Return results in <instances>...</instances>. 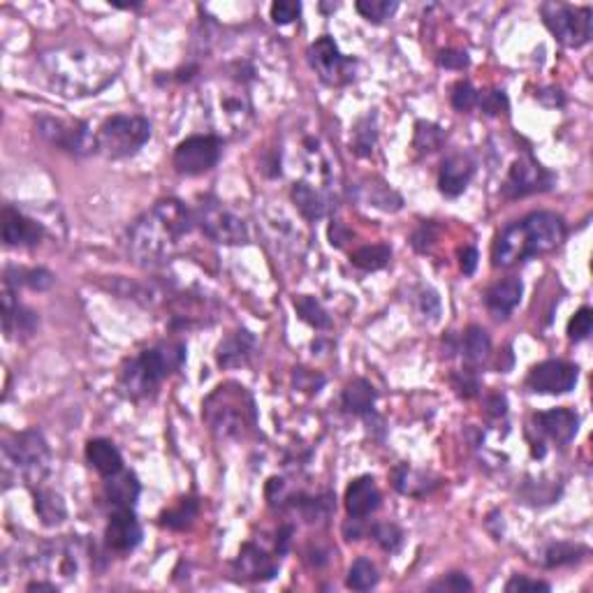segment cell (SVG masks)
Returning a JSON list of instances; mask_svg holds the SVG:
<instances>
[{
	"mask_svg": "<svg viewBox=\"0 0 593 593\" xmlns=\"http://www.w3.org/2000/svg\"><path fill=\"white\" fill-rule=\"evenodd\" d=\"M40 67L49 86L63 98H86L109 86L124 70V58L103 44L67 42L47 49Z\"/></svg>",
	"mask_w": 593,
	"mask_h": 593,
	"instance_id": "6da1fadb",
	"label": "cell"
},
{
	"mask_svg": "<svg viewBox=\"0 0 593 593\" xmlns=\"http://www.w3.org/2000/svg\"><path fill=\"white\" fill-rule=\"evenodd\" d=\"M195 227V216L179 200H161L128 230V253L142 267L170 262Z\"/></svg>",
	"mask_w": 593,
	"mask_h": 593,
	"instance_id": "7a4b0ae2",
	"label": "cell"
},
{
	"mask_svg": "<svg viewBox=\"0 0 593 593\" xmlns=\"http://www.w3.org/2000/svg\"><path fill=\"white\" fill-rule=\"evenodd\" d=\"M566 239V222L552 212L529 213L527 218L508 225L494 246L496 267H515L536 255H545L561 246Z\"/></svg>",
	"mask_w": 593,
	"mask_h": 593,
	"instance_id": "3957f363",
	"label": "cell"
},
{
	"mask_svg": "<svg viewBox=\"0 0 593 593\" xmlns=\"http://www.w3.org/2000/svg\"><path fill=\"white\" fill-rule=\"evenodd\" d=\"M186 360V343L181 341H163L158 346L149 348L134 360H128L121 369L119 387L121 392L133 401L151 399L165 378L179 371Z\"/></svg>",
	"mask_w": 593,
	"mask_h": 593,
	"instance_id": "277c9868",
	"label": "cell"
},
{
	"mask_svg": "<svg viewBox=\"0 0 593 593\" xmlns=\"http://www.w3.org/2000/svg\"><path fill=\"white\" fill-rule=\"evenodd\" d=\"M202 418L209 424L213 436L225 440L243 439L258 424L253 397L248 394L246 387L237 382H225L216 387L204 401Z\"/></svg>",
	"mask_w": 593,
	"mask_h": 593,
	"instance_id": "5b68a950",
	"label": "cell"
},
{
	"mask_svg": "<svg viewBox=\"0 0 593 593\" xmlns=\"http://www.w3.org/2000/svg\"><path fill=\"white\" fill-rule=\"evenodd\" d=\"M202 94L209 121L218 133L225 137H243L253 128V103L239 79H216Z\"/></svg>",
	"mask_w": 593,
	"mask_h": 593,
	"instance_id": "8992f818",
	"label": "cell"
},
{
	"mask_svg": "<svg viewBox=\"0 0 593 593\" xmlns=\"http://www.w3.org/2000/svg\"><path fill=\"white\" fill-rule=\"evenodd\" d=\"M52 470V450L37 429L15 433L3 445V478L10 485L24 482L28 487H42Z\"/></svg>",
	"mask_w": 593,
	"mask_h": 593,
	"instance_id": "52a82bcc",
	"label": "cell"
},
{
	"mask_svg": "<svg viewBox=\"0 0 593 593\" xmlns=\"http://www.w3.org/2000/svg\"><path fill=\"white\" fill-rule=\"evenodd\" d=\"M95 137H98V153L109 161H121L137 153L151 140V124L144 116L119 114L104 121Z\"/></svg>",
	"mask_w": 593,
	"mask_h": 593,
	"instance_id": "ba28073f",
	"label": "cell"
},
{
	"mask_svg": "<svg viewBox=\"0 0 593 593\" xmlns=\"http://www.w3.org/2000/svg\"><path fill=\"white\" fill-rule=\"evenodd\" d=\"M193 216L202 227V232L212 242L225 243V246H239L248 242V230L242 218L230 212L216 197H202Z\"/></svg>",
	"mask_w": 593,
	"mask_h": 593,
	"instance_id": "9c48e42d",
	"label": "cell"
},
{
	"mask_svg": "<svg viewBox=\"0 0 593 593\" xmlns=\"http://www.w3.org/2000/svg\"><path fill=\"white\" fill-rule=\"evenodd\" d=\"M545 26L566 47H584L591 40V7H570L563 3H545L540 7Z\"/></svg>",
	"mask_w": 593,
	"mask_h": 593,
	"instance_id": "30bf717a",
	"label": "cell"
},
{
	"mask_svg": "<svg viewBox=\"0 0 593 593\" xmlns=\"http://www.w3.org/2000/svg\"><path fill=\"white\" fill-rule=\"evenodd\" d=\"M35 128L42 140H47L49 144L61 151H67V153L88 155L98 151V137L91 133V128L84 121H63L52 119V116H40Z\"/></svg>",
	"mask_w": 593,
	"mask_h": 593,
	"instance_id": "8fae6325",
	"label": "cell"
},
{
	"mask_svg": "<svg viewBox=\"0 0 593 593\" xmlns=\"http://www.w3.org/2000/svg\"><path fill=\"white\" fill-rule=\"evenodd\" d=\"M222 155V140L218 134H195L181 142L174 151V167L183 176H200L213 170Z\"/></svg>",
	"mask_w": 593,
	"mask_h": 593,
	"instance_id": "7c38bea8",
	"label": "cell"
},
{
	"mask_svg": "<svg viewBox=\"0 0 593 593\" xmlns=\"http://www.w3.org/2000/svg\"><path fill=\"white\" fill-rule=\"evenodd\" d=\"M311 67L327 86H346L355 79V61L339 52L336 42L330 35L315 40L306 52Z\"/></svg>",
	"mask_w": 593,
	"mask_h": 593,
	"instance_id": "4fadbf2b",
	"label": "cell"
},
{
	"mask_svg": "<svg viewBox=\"0 0 593 593\" xmlns=\"http://www.w3.org/2000/svg\"><path fill=\"white\" fill-rule=\"evenodd\" d=\"M579 371L575 364H568L561 360L542 361L531 369L527 378V385L531 392L540 394H566L578 385Z\"/></svg>",
	"mask_w": 593,
	"mask_h": 593,
	"instance_id": "5bb4252c",
	"label": "cell"
},
{
	"mask_svg": "<svg viewBox=\"0 0 593 593\" xmlns=\"http://www.w3.org/2000/svg\"><path fill=\"white\" fill-rule=\"evenodd\" d=\"M552 174L540 163L533 161L531 155H521L519 161H515V165L508 172L503 193L508 197H524L538 191H547V188L552 186Z\"/></svg>",
	"mask_w": 593,
	"mask_h": 593,
	"instance_id": "9a60e30c",
	"label": "cell"
},
{
	"mask_svg": "<svg viewBox=\"0 0 593 593\" xmlns=\"http://www.w3.org/2000/svg\"><path fill=\"white\" fill-rule=\"evenodd\" d=\"M142 542L140 519L133 510H114L109 517V524L104 529V545L116 554L133 552L134 547Z\"/></svg>",
	"mask_w": 593,
	"mask_h": 593,
	"instance_id": "2e32d148",
	"label": "cell"
},
{
	"mask_svg": "<svg viewBox=\"0 0 593 593\" xmlns=\"http://www.w3.org/2000/svg\"><path fill=\"white\" fill-rule=\"evenodd\" d=\"M44 237V227L16 209H3V242L10 248L37 246Z\"/></svg>",
	"mask_w": 593,
	"mask_h": 593,
	"instance_id": "e0dca14e",
	"label": "cell"
},
{
	"mask_svg": "<svg viewBox=\"0 0 593 593\" xmlns=\"http://www.w3.org/2000/svg\"><path fill=\"white\" fill-rule=\"evenodd\" d=\"M37 325H40V321H37L35 311L19 304L16 290L5 288V292H3V327H5L7 339H28L35 334Z\"/></svg>",
	"mask_w": 593,
	"mask_h": 593,
	"instance_id": "ac0fdd59",
	"label": "cell"
},
{
	"mask_svg": "<svg viewBox=\"0 0 593 593\" xmlns=\"http://www.w3.org/2000/svg\"><path fill=\"white\" fill-rule=\"evenodd\" d=\"M234 570H237L239 578L248 579V582H267L279 573V561L269 557L258 545L248 542V545L242 547V552L234 561Z\"/></svg>",
	"mask_w": 593,
	"mask_h": 593,
	"instance_id": "d6986e66",
	"label": "cell"
},
{
	"mask_svg": "<svg viewBox=\"0 0 593 593\" xmlns=\"http://www.w3.org/2000/svg\"><path fill=\"white\" fill-rule=\"evenodd\" d=\"M533 422H536L538 433H542V436H547V439L558 445L570 443V440L578 436L579 429L578 413L568 410V408H554V410L538 413L536 418H533Z\"/></svg>",
	"mask_w": 593,
	"mask_h": 593,
	"instance_id": "ffe728a7",
	"label": "cell"
},
{
	"mask_svg": "<svg viewBox=\"0 0 593 593\" xmlns=\"http://www.w3.org/2000/svg\"><path fill=\"white\" fill-rule=\"evenodd\" d=\"M255 346H258V341H255V336L248 330H237L232 331V334H227L225 339L218 343V351H216L218 367L222 369L246 367L248 361L253 360Z\"/></svg>",
	"mask_w": 593,
	"mask_h": 593,
	"instance_id": "44dd1931",
	"label": "cell"
},
{
	"mask_svg": "<svg viewBox=\"0 0 593 593\" xmlns=\"http://www.w3.org/2000/svg\"><path fill=\"white\" fill-rule=\"evenodd\" d=\"M381 508V489L371 475H361L346 489V510L352 519H364Z\"/></svg>",
	"mask_w": 593,
	"mask_h": 593,
	"instance_id": "7402d4cb",
	"label": "cell"
},
{
	"mask_svg": "<svg viewBox=\"0 0 593 593\" xmlns=\"http://www.w3.org/2000/svg\"><path fill=\"white\" fill-rule=\"evenodd\" d=\"M473 174H475V163L470 161L469 155L464 153L450 155L448 161L440 165L439 191L443 193L445 197H460L461 193L469 188Z\"/></svg>",
	"mask_w": 593,
	"mask_h": 593,
	"instance_id": "603a6c76",
	"label": "cell"
},
{
	"mask_svg": "<svg viewBox=\"0 0 593 593\" xmlns=\"http://www.w3.org/2000/svg\"><path fill=\"white\" fill-rule=\"evenodd\" d=\"M104 500L114 510H133L137 499H140V480L137 475L130 470H121V473L104 478Z\"/></svg>",
	"mask_w": 593,
	"mask_h": 593,
	"instance_id": "cb8c5ba5",
	"label": "cell"
},
{
	"mask_svg": "<svg viewBox=\"0 0 593 593\" xmlns=\"http://www.w3.org/2000/svg\"><path fill=\"white\" fill-rule=\"evenodd\" d=\"M86 460L94 466L103 478H112V475L124 470V457H121L119 448L107 439H94L86 443Z\"/></svg>",
	"mask_w": 593,
	"mask_h": 593,
	"instance_id": "d4e9b609",
	"label": "cell"
},
{
	"mask_svg": "<svg viewBox=\"0 0 593 593\" xmlns=\"http://www.w3.org/2000/svg\"><path fill=\"white\" fill-rule=\"evenodd\" d=\"M290 195H292L297 212H300L306 221H321L327 213V207H330L325 193L318 186H313V183H309V181H297Z\"/></svg>",
	"mask_w": 593,
	"mask_h": 593,
	"instance_id": "484cf974",
	"label": "cell"
},
{
	"mask_svg": "<svg viewBox=\"0 0 593 593\" xmlns=\"http://www.w3.org/2000/svg\"><path fill=\"white\" fill-rule=\"evenodd\" d=\"M524 285L519 279H506L503 283H496L494 288L487 292V309L496 315V318H508L512 311L519 306Z\"/></svg>",
	"mask_w": 593,
	"mask_h": 593,
	"instance_id": "4316f807",
	"label": "cell"
},
{
	"mask_svg": "<svg viewBox=\"0 0 593 593\" xmlns=\"http://www.w3.org/2000/svg\"><path fill=\"white\" fill-rule=\"evenodd\" d=\"M376 390L369 381L364 378H355L352 382H348V387L343 390V408L352 415H369L373 413L376 406Z\"/></svg>",
	"mask_w": 593,
	"mask_h": 593,
	"instance_id": "83f0119b",
	"label": "cell"
},
{
	"mask_svg": "<svg viewBox=\"0 0 593 593\" xmlns=\"http://www.w3.org/2000/svg\"><path fill=\"white\" fill-rule=\"evenodd\" d=\"M54 283V273L47 272V269H19L10 267L5 272V288L19 290V288H31L42 292V290L52 288Z\"/></svg>",
	"mask_w": 593,
	"mask_h": 593,
	"instance_id": "f1b7e54d",
	"label": "cell"
},
{
	"mask_svg": "<svg viewBox=\"0 0 593 593\" xmlns=\"http://www.w3.org/2000/svg\"><path fill=\"white\" fill-rule=\"evenodd\" d=\"M35 512L44 527H58L67 517L65 503H63L61 496L52 489H42V487H37L35 491Z\"/></svg>",
	"mask_w": 593,
	"mask_h": 593,
	"instance_id": "f546056e",
	"label": "cell"
},
{
	"mask_svg": "<svg viewBox=\"0 0 593 593\" xmlns=\"http://www.w3.org/2000/svg\"><path fill=\"white\" fill-rule=\"evenodd\" d=\"M461 351L469 364H482L491 352V339L482 327H469L461 339Z\"/></svg>",
	"mask_w": 593,
	"mask_h": 593,
	"instance_id": "4dcf8cb0",
	"label": "cell"
},
{
	"mask_svg": "<svg viewBox=\"0 0 593 593\" xmlns=\"http://www.w3.org/2000/svg\"><path fill=\"white\" fill-rule=\"evenodd\" d=\"M197 517V500L195 499H181L174 508L163 512L161 524L170 531H186Z\"/></svg>",
	"mask_w": 593,
	"mask_h": 593,
	"instance_id": "1f68e13d",
	"label": "cell"
},
{
	"mask_svg": "<svg viewBox=\"0 0 593 593\" xmlns=\"http://www.w3.org/2000/svg\"><path fill=\"white\" fill-rule=\"evenodd\" d=\"M294 309L301 315V321H306L315 330H330L331 327V318L325 311V306L318 300H313V297H309V294L294 297Z\"/></svg>",
	"mask_w": 593,
	"mask_h": 593,
	"instance_id": "d6a6232c",
	"label": "cell"
},
{
	"mask_svg": "<svg viewBox=\"0 0 593 593\" xmlns=\"http://www.w3.org/2000/svg\"><path fill=\"white\" fill-rule=\"evenodd\" d=\"M376 116H364L361 121H357L355 130H352V151H355L360 158H369L373 153V146H376Z\"/></svg>",
	"mask_w": 593,
	"mask_h": 593,
	"instance_id": "836d02e7",
	"label": "cell"
},
{
	"mask_svg": "<svg viewBox=\"0 0 593 593\" xmlns=\"http://www.w3.org/2000/svg\"><path fill=\"white\" fill-rule=\"evenodd\" d=\"M390 258H392V251L382 243H376V246H364L355 251L351 260L355 267L364 269V272H378L390 262Z\"/></svg>",
	"mask_w": 593,
	"mask_h": 593,
	"instance_id": "e575fe53",
	"label": "cell"
},
{
	"mask_svg": "<svg viewBox=\"0 0 593 593\" xmlns=\"http://www.w3.org/2000/svg\"><path fill=\"white\" fill-rule=\"evenodd\" d=\"M348 588L355 591H369L378 584V568L369 558H357L348 570Z\"/></svg>",
	"mask_w": 593,
	"mask_h": 593,
	"instance_id": "d590c367",
	"label": "cell"
},
{
	"mask_svg": "<svg viewBox=\"0 0 593 593\" xmlns=\"http://www.w3.org/2000/svg\"><path fill=\"white\" fill-rule=\"evenodd\" d=\"M361 193H364L367 202H371L373 207H381L385 209V212H397V209H401V197H399L392 188L385 186V183H376V186L369 183V186H361Z\"/></svg>",
	"mask_w": 593,
	"mask_h": 593,
	"instance_id": "8d00e7d4",
	"label": "cell"
},
{
	"mask_svg": "<svg viewBox=\"0 0 593 593\" xmlns=\"http://www.w3.org/2000/svg\"><path fill=\"white\" fill-rule=\"evenodd\" d=\"M357 12L367 21H373V24H382L385 19L397 12V3L394 0H357L355 3Z\"/></svg>",
	"mask_w": 593,
	"mask_h": 593,
	"instance_id": "74e56055",
	"label": "cell"
},
{
	"mask_svg": "<svg viewBox=\"0 0 593 593\" xmlns=\"http://www.w3.org/2000/svg\"><path fill=\"white\" fill-rule=\"evenodd\" d=\"M445 140V133L439 128V125L427 124V121H420L415 125V149L422 151V153H431V151L439 149Z\"/></svg>",
	"mask_w": 593,
	"mask_h": 593,
	"instance_id": "f35d334b",
	"label": "cell"
},
{
	"mask_svg": "<svg viewBox=\"0 0 593 593\" xmlns=\"http://www.w3.org/2000/svg\"><path fill=\"white\" fill-rule=\"evenodd\" d=\"M578 554H587L584 547L578 545H566V542H558V545H552L547 549L545 554V563L549 568L554 566H566V563H575L578 561Z\"/></svg>",
	"mask_w": 593,
	"mask_h": 593,
	"instance_id": "ab89813d",
	"label": "cell"
},
{
	"mask_svg": "<svg viewBox=\"0 0 593 593\" xmlns=\"http://www.w3.org/2000/svg\"><path fill=\"white\" fill-rule=\"evenodd\" d=\"M591 330H593V311L588 309V306H582V309L570 318V322H568V336H570L573 341H584L588 339Z\"/></svg>",
	"mask_w": 593,
	"mask_h": 593,
	"instance_id": "60d3db41",
	"label": "cell"
},
{
	"mask_svg": "<svg viewBox=\"0 0 593 593\" xmlns=\"http://www.w3.org/2000/svg\"><path fill=\"white\" fill-rule=\"evenodd\" d=\"M478 98H480V94L475 91L473 84L470 82H457L452 88V107L457 109V112H469V109H473L475 104H478Z\"/></svg>",
	"mask_w": 593,
	"mask_h": 593,
	"instance_id": "b9f144b4",
	"label": "cell"
},
{
	"mask_svg": "<svg viewBox=\"0 0 593 593\" xmlns=\"http://www.w3.org/2000/svg\"><path fill=\"white\" fill-rule=\"evenodd\" d=\"M373 538H376L378 545H381L382 549L390 554L397 552L403 542L401 529L394 527V524H378V527L373 529Z\"/></svg>",
	"mask_w": 593,
	"mask_h": 593,
	"instance_id": "7bdbcfd3",
	"label": "cell"
},
{
	"mask_svg": "<svg viewBox=\"0 0 593 593\" xmlns=\"http://www.w3.org/2000/svg\"><path fill=\"white\" fill-rule=\"evenodd\" d=\"M300 15L301 5L300 3H294V0H279V3H273L272 5V19L273 24H279V26L292 24L294 19H300Z\"/></svg>",
	"mask_w": 593,
	"mask_h": 593,
	"instance_id": "ee69618b",
	"label": "cell"
},
{
	"mask_svg": "<svg viewBox=\"0 0 593 593\" xmlns=\"http://www.w3.org/2000/svg\"><path fill=\"white\" fill-rule=\"evenodd\" d=\"M478 104H480L489 116L508 112V98L503 91H489V94L480 95V98H478Z\"/></svg>",
	"mask_w": 593,
	"mask_h": 593,
	"instance_id": "f6af8a7d",
	"label": "cell"
},
{
	"mask_svg": "<svg viewBox=\"0 0 593 593\" xmlns=\"http://www.w3.org/2000/svg\"><path fill=\"white\" fill-rule=\"evenodd\" d=\"M470 588H473V584H470V579L461 573H452V575H448V578L440 579V582L431 584V591L460 593V591H470Z\"/></svg>",
	"mask_w": 593,
	"mask_h": 593,
	"instance_id": "bcb514c9",
	"label": "cell"
},
{
	"mask_svg": "<svg viewBox=\"0 0 593 593\" xmlns=\"http://www.w3.org/2000/svg\"><path fill=\"white\" fill-rule=\"evenodd\" d=\"M294 385H297V390H304V392H318L325 385V378L306 371V369H297L294 371Z\"/></svg>",
	"mask_w": 593,
	"mask_h": 593,
	"instance_id": "7dc6e473",
	"label": "cell"
},
{
	"mask_svg": "<svg viewBox=\"0 0 593 593\" xmlns=\"http://www.w3.org/2000/svg\"><path fill=\"white\" fill-rule=\"evenodd\" d=\"M452 385H454V390H457V394L464 399L475 397V394H478V390H480V385H478V378H475L470 371H464V373H460V376H454Z\"/></svg>",
	"mask_w": 593,
	"mask_h": 593,
	"instance_id": "c3c4849f",
	"label": "cell"
},
{
	"mask_svg": "<svg viewBox=\"0 0 593 593\" xmlns=\"http://www.w3.org/2000/svg\"><path fill=\"white\" fill-rule=\"evenodd\" d=\"M439 65L448 67V70H464V67H469V56H466V52L445 49L439 56Z\"/></svg>",
	"mask_w": 593,
	"mask_h": 593,
	"instance_id": "681fc988",
	"label": "cell"
},
{
	"mask_svg": "<svg viewBox=\"0 0 593 593\" xmlns=\"http://www.w3.org/2000/svg\"><path fill=\"white\" fill-rule=\"evenodd\" d=\"M506 591H549V584L545 582H538V579H529V578H519V575H515V578L510 579V582L506 584Z\"/></svg>",
	"mask_w": 593,
	"mask_h": 593,
	"instance_id": "f907efd6",
	"label": "cell"
},
{
	"mask_svg": "<svg viewBox=\"0 0 593 593\" xmlns=\"http://www.w3.org/2000/svg\"><path fill=\"white\" fill-rule=\"evenodd\" d=\"M420 309H422V313H427L431 321H436V318H439V313H440L439 294L431 292V290L422 292V297H420Z\"/></svg>",
	"mask_w": 593,
	"mask_h": 593,
	"instance_id": "816d5d0a",
	"label": "cell"
},
{
	"mask_svg": "<svg viewBox=\"0 0 593 593\" xmlns=\"http://www.w3.org/2000/svg\"><path fill=\"white\" fill-rule=\"evenodd\" d=\"M460 258H461V272H464L466 276H470V273L475 272V267H478V251H475L473 246H466L460 253Z\"/></svg>",
	"mask_w": 593,
	"mask_h": 593,
	"instance_id": "f5cc1de1",
	"label": "cell"
},
{
	"mask_svg": "<svg viewBox=\"0 0 593 593\" xmlns=\"http://www.w3.org/2000/svg\"><path fill=\"white\" fill-rule=\"evenodd\" d=\"M290 536H292V527H283L279 531V540H276V552L285 554L290 547Z\"/></svg>",
	"mask_w": 593,
	"mask_h": 593,
	"instance_id": "db71d44e",
	"label": "cell"
},
{
	"mask_svg": "<svg viewBox=\"0 0 593 593\" xmlns=\"http://www.w3.org/2000/svg\"><path fill=\"white\" fill-rule=\"evenodd\" d=\"M489 406L494 415H506V406H508L506 397H499V394H496V397L489 399Z\"/></svg>",
	"mask_w": 593,
	"mask_h": 593,
	"instance_id": "11a10c76",
	"label": "cell"
}]
</instances>
